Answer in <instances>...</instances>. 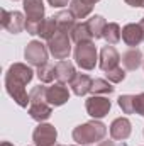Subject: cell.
I'll return each mask as SVG.
<instances>
[{
  "mask_svg": "<svg viewBox=\"0 0 144 146\" xmlns=\"http://www.w3.org/2000/svg\"><path fill=\"white\" fill-rule=\"evenodd\" d=\"M48 49H49V54L54 58V60H66L71 53V37L66 33H61V31H56L54 36L48 41Z\"/></svg>",
  "mask_w": 144,
  "mask_h": 146,
  "instance_id": "8992f818",
  "label": "cell"
},
{
  "mask_svg": "<svg viewBox=\"0 0 144 146\" xmlns=\"http://www.w3.org/2000/svg\"><path fill=\"white\" fill-rule=\"evenodd\" d=\"M87 114L93 119H104L112 109V102L105 95H92L85 100Z\"/></svg>",
  "mask_w": 144,
  "mask_h": 146,
  "instance_id": "ba28073f",
  "label": "cell"
},
{
  "mask_svg": "<svg viewBox=\"0 0 144 146\" xmlns=\"http://www.w3.org/2000/svg\"><path fill=\"white\" fill-rule=\"evenodd\" d=\"M104 39L107 41V44H117L122 39V29L117 22H107L105 29H104Z\"/></svg>",
  "mask_w": 144,
  "mask_h": 146,
  "instance_id": "7402d4cb",
  "label": "cell"
},
{
  "mask_svg": "<svg viewBox=\"0 0 144 146\" xmlns=\"http://www.w3.org/2000/svg\"><path fill=\"white\" fill-rule=\"evenodd\" d=\"M24 14H26V31H27V34L37 36L41 22L46 19L42 0H24Z\"/></svg>",
  "mask_w": 144,
  "mask_h": 146,
  "instance_id": "277c9868",
  "label": "cell"
},
{
  "mask_svg": "<svg viewBox=\"0 0 144 146\" xmlns=\"http://www.w3.org/2000/svg\"><path fill=\"white\" fill-rule=\"evenodd\" d=\"M122 41L129 46V48H136L144 41V29L141 24H126L122 27Z\"/></svg>",
  "mask_w": 144,
  "mask_h": 146,
  "instance_id": "5bb4252c",
  "label": "cell"
},
{
  "mask_svg": "<svg viewBox=\"0 0 144 146\" xmlns=\"http://www.w3.org/2000/svg\"><path fill=\"white\" fill-rule=\"evenodd\" d=\"M70 12L76 19H87L93 12V5L87 0H71L70 2Z\"/></svg>",
  "mask_w": 144,
  "mask_h": 146,
  "instance_id": "d6986e66",
  "label": "cell"
},
{
  "mask_svg": "<svg viewBox=\"0 0 144 146\" xmlns=\"http://www.w3.org/2000/svg\"><path fill=\"white\" fill-rule=\"evenodd\" d=\"M56 139H58V131L53 124L39 122L32 131V141L36 146H54L58 145Z\"/></svg>",
  "mask_w": 144,
  "mask_h": 146,
  "instance_id": "9c48e42d",
  "label": "cell"
},
{
  "mask_svg": "<svg viewBox=\"0 0 144 146\" xmlns=\"http://www.w3.org/2000/svg\"><path fill=\"white\" fill-rule=\"evenodd\" d=\"M36 75H37V78H39V82H42V83H53L54 78H56V66L51 65V63H46V65H42V66L37 68Z\"/></svg>",
  "mask_w": 144,
  "mask_h": 146,
  "instance_id": "d4e9b609",
  "label": "cell"
},
{
  "mask_svg": "<svg viewBox=\"0 0 144 146\" xmlns=\"http://www.w3.org/2000/svg\"><path fill=\"white\" fill-rule=\"evenodd\" d=\"M114 90H115V87H112V83L104 78H95L92 83V88H90V92L93 95H110V94H114Z\"/></svg>",
  "mask_w": 144,
  "mask_h": 146,
  "instance_id": "cb8c5ba5",
  "label": "cell"
},
{
  "mask_svg": "<svg viewBox=\"0 0 144 146\" xmlns=\"http://www.w3.org/2000/svg\"><path fill=\"white\" fill-rule=\"evenodd\" d=\"M108 131H110V136H112L114 141H124V139H127L131 136L132 124H131V121L127 117H117V119L112 121Z\"/></svg>",
  "mask_w": 144,
  "mask_h": 146,
  "instance_id": "4fadbf2b",
  "label": "cell"
},
{
  "mask_svg": "<svg viewBox=\"0 0 144 146\" xmlns=\"http://www.w3.org/2000/svg\"><path fill=\"white\" fill-rule=\"evenodd\" d=\"M14 2H17V0H14Z\"/></svg>",
  "mask_w": 144,
  "mask_h": 146,
  "instance_id": "8d00e7d4",
  "label": "cell"
},
{
  "mask_svg": "<svg viewBox=\"0 0 144 146\" xmlns=\"http://www.w3.org/2000/svg\"><path fill=\"white\" fill-rule=\"evenodd\" d=\"M70 2H71V0H48V3H49L51 7H56V9L66 7V5H70Z\"/></svg>",
  "mask_w": 144,
  "mask_h": 146,
  "instance_id": "f1b7e54d",
  "label": "cell"
},
{
  "mask_svg": "<svg viewBox=\"0 0 144 146\" xmlns=\"http://www.w3.org/2000/svg\"><path fill=\"white\" fill-rule=\"evenodd\" d=\"M2 27L10 34H19L26 29V14L19 10L2 9Z\"/></svg>",
  "mask_w": 144,
  "mask_h": 146,
  "instance_id": "30bf717a",
  "label": "cell"
},
{
  "mask_svg": "<svg viewBox=\"0 0 144 146\" xmlns=\"http://www.w3.org/2000/svg\"><path fill=\"white\" fill-rule=\"evenodd\" d=\"M107 26V21L102 17V15H92L88 21H87V27L90 31V34L93 39H100L104 37V29Z\"/></svg>",
  "mask_w": 144,
  "mask_h": 146,
  "instance_id": "ffe728a7",
  "label": "cell"
},
{
  "mask_svg": "<svg viewBox=\"0 0 144 146\" xmlns=\"http://www.w3.org/2000/svg\"><path fill=\"white\" fill-rule=\"evenodd\" d=\"M105 76H107V80L110 83H120L126 78V70L120 68V66H117V68H114V70H110V72L105 73Z\"/></svg>",
  "mask_w": 144,
  "mask_h": 146,
  "instance_id": "4316f807",
  "label": "cell"
},
{
  "mask_svg": "<svg viewBox=\"0 0 144 146\" xmlns=\"http://www.w3.org/2000/svg\"><path fill=\"white\" fill-rule=\"evenodd\" d=\"M46 99L53 107H61L70 100V90L65 83L56 82L46 87Z\"/></svg>",
  "mask_w": 144,
  "mask_h": 146,
  "instance_id": "8fae6325",
  "label": "cell"
},
{
  "mask_svg": "<svg viewBox=\"0 0 144 146\" xmlns=\"http://www.w3.org/2000/svg\"><path fill=\"white\" fill-rule=\"evenodd\" d=\"M139 24L143 26V29H144V17H143V19H141V22H139Z\"/></svg>",
  "mask_w": 144,
  "mask_h": 146,
  "instance_id": "836d02e7",
  "label": "cell"
},
{
  "mask_svg": "<svg viewBox=\"0 0 144 146\" xmlns=\"http://www.w3.org/2000/svg\"><path fill=\"white\" fill-rule=\"evenodd\" d=\"M119 61H120V54L119 51L112 46V44H107L100 49V56H98V66L102 72H110L114 68L119 66Z\"/></svg>",
  "mask_w": 144,
  "mask_h": 146,
  "instance_id": "7c38bea8",
  "label": "cell"
},
{
  "mask_svg": "<svg viewBox=\"0 0 144 146\" xmlns=\"http://www.w3.org/2000/svg\"><path fill=\"white\" fill-rule=\"evenodd\" d=\"M143 63H144L143 53H141L139 48H131L122 54V65L127 72H136Z\"/></svg>",
  "mask_w": 144,
  "mask_h": 146,
  "instance_id": "2e32d148",
  "label": "cell"
},
{
  "mask_svg": "<svg viewBox=\"0 0 144 146\" xmlns=\"http://www.w3.org/2000/svg\"><path fill=\"white\" fill-rule=\"evenodd\" d=\"M120 146H127V145H126V143H122V145H120Z\"/></svg>",
  "mask_w": 144,
  "mask_h": 146,
  "instance_id": "d590c367",
  "label": "cell"
},
{
  "mask_svg": "<svg viewBox=\"0 0 144 146\" xmlns=\"http://www.w3.org/2000/svg\"><path fill=\"white\" fill-rule=\"evenodd\" d=\"M31 97V104H29V115L37 121V122H44L51 117L53 114V106L48 102L46 99V87L44 85H37L29 92Z\"/></svg>",
  "mask_w": 144,
  "mask_h": 146,
  "instance_id": "3957f363",
  "label": "cell"
},
{
  "mask_svg": "<svg viewBox=\"0 0 144 146\" xmlns=\"http://www.w3.org/2000/svg\"><path fill=\"white\" fill-rule=\"evenodd\" d=\"M48 56H49V49H48V46L46 44H42L41 41H31V42H27V46H26V49H24V58L27 60V63L29 65H32V66H42V65H46L48 63Z\"/></svg>",
  "mask_w": 144,
  "mask_h": 146,
  "instance_id": "52a82bcc",
  "label": "cell"
},
{
  "mask_svg": "<svg viewBox=\"0 0 144 146\" xmlns=\"http://www.w3.org/2000/svg\"><path fill=\"white\" fill-rule=\"evenodd\" d=\"M0 146H14L12 143H9V141H2V145Z\"/></svg>",
  "mask_w": 144,
  "mask_h": 146,
  "instance_id": "1f68e13d",
  "label": "cell"
},
{
  "mask_svg": "<svg viewBox=\"0 0 144 146\" xmlns=\"http://www.w3.org/2000/svg\"><path fill=\"white\" fill-rule=\"evenodd\" d=\"M70 37H71V41L75 44L87 42V41H93V37H92L88 27H87V22H76L75 27L71 29V33H70Z\"/></svg>",
  "mask_w": 144,
  "mask_h": 146,
  "instance_id": "44dd1931",
  "label": "cell"
},
{
  "mask_svg": "<svg viewBox=\"0 0 144 146\" xmlns=\"http://www.w3.org/2000/svg\"><path fill=\"white\" fill-rule=\"evenodd\" d=\"M117 104L124 114H134V95H129V94L120 95L117 99Z\"/></svg>",
  "mask_w": 144,
  "mask_h": 146,
  "instance_id": "484cf974",
  "label": "cell"
},
{
  "mask_svg": "<svg viewBox=\"0 0 144 146\" xmlns=\"http://www.w3.org/2000/svg\"><path fill=\"white\" fill-rule=\"evenodd\" d=\"M56 31H58L56 19H54V17H46V19L41 22V26H39V33H37V36L41 37V39L49 41L51 37L54 36V33H56Z\"/></svg>",
  "mask_w": 144,
  "mask_h": 146,
  "instance_id": "603a6c76",
  "label": "cell"
},
{
  "mask_svg": "<svg viewBox=\"0 0 144 146\" xmlns=\"http://www.w3.org/2000/svg\"><path fill=\"white\" fill-rule=\"evenodd\" d=\"M97 146H117V145H115L114 141H110V139H105V141L102 139V141H100V143H98Z\"/></svg>",
  "mask_w": 144,
  "mask_h": 146,
  "instance_id": "4dcf8cb0",
  "label": "cell"
},
{
  "mask_svg": "<svg viewBox=\"0 0 144 146\" xmlns=\"http://www.w3.org/2000/svg\"><path fill=\"white\" fill-rule=\"evenodd\" d=\"M105 134H107V126L104 122H100L98 119H93V121H88V122L76 126L71 133L73 141H76V145L81 146L100 143L105 138Z\"/></svg>",
  "mask_w": 144,
  "mask_h": 146,
  "instance_id": "7a4b0ae2",
  "label": "cell"
},
{
  "mask_svg": "<svg viewBox=\"0 0 144 146\" xmlns=\"http://www.w3.org/2000/svg\"><path fill=\"white\" fill-rule=\"evenodd\" d=\"M34 78V72L26 63H14L5 73V90L14 99V102L20 107H29L31 97L26 90L27 83Z\"/></svg>",
  "mask_w": 144,
  "mask_h": 146,
  "instance_id": "6da1fadb",
  "label": "cell"
},
{
  "mask_svg": "<svg viewBox=\"0 0 144 146\" xmlns=\"http://www.w3.org/2000/svg\"><path fill=\"white\" fill-rule=\"evenodd\" d=\"M73 56H75V61L76 65L81 68V70H93L97 66V61H98V51L93 44V41H87V42H78L75 46V51H73Z\"/></svg>",
  "mask_w": 144,
  "mask_h": 146,
  "instance_id": "5b68a950",
  "label": "cell"
},
{
  "mask_svg": "<svg viewBox=\"0 0 144 146\" xmlns=\"http://www.w3.org/2000/svg\"><path fill=\"white\" fill-rule=\"evenodd\" d=\"M131 7H144V0H124Z\"/></svg>",
  "mask_w": 144,
  "mask_h": 146,
  "instance_id": "f546056e",
  "label": "cell"
},
{
  "mask_svg": "<svg viewBox=\"0 0 144 146\" xmlns=\"http://www.w3.org/2000/svg\"><path fill=\"white\" fill-rule=\"evenodd\" d=\"M54 146H68V145H54ZM73 146V145H71Z\"/></svg>",
  "mask_w": 144,
  "mask_h": 146,
  "instance_id": "e575fe53",
  "label": "cell"
},
{
  "mask_svg": "<svg viewBox=\"0 0 144 146\" xmlns=\"http://www.w3.org/2000/svg\"><path fill=\"white\" fill-rule=\"evenodd\" d=\"M92 83H93V80L87 73H76V76L73 78V82L70 83V88H71V92L76 97H83V95H87L90 92Z\"/></svg>",
  "mask_w": 144,
  "mask_h": 146,
  "instance_id": "9a60e30c",
  "label": "cell"
},
{
  "mask_svg": "<svg viewBox=\"0 0 144 146\" xmlns=\"http://www.w3.org/2000/svg\"><path fill=\"white\" fill-rule=\"evenodd\" d=\"M54 19H56V26H58V31H61V33H66V34H70L71 33V29L75 27V24H76V17L73 15L70 10H61V12H58L56 15H53Z\"/></svg>",
  "mask_w": 144,
  "mask_h": 146,
  "instance_id": "ac0fdd59",
  "label": "cell"
},
{
  "mask_svg": "<svg viewBox=\"0 0 144 146\" xmlns=\"http://www.w3.org/2000/svg\"><path fill=\"white\" fill-rule=\"evenodd\" d=\"M56 80L61 83H71L73 78L76 76V70L70 60H61L56 65Z\"/></svg>",
  "mask_w": 144,
  "mask_h": 146,
  "instance_id": "e0dca14e",
  "label": "cell"
},
{
  "mask_svg": "<svg viewBox=\"0 0 144 146\" xmlns=\"http://www.w3.org/2000/svg\"><path fill=\"white\" fill-rule=\"evenodd\" d=\"M134 114H139L144 117V92L134 95Z\"/></svg>",
  "mask_w": 144,
  "mask_h": 146,
  "instance_id": "83f0119b",
  "label": "cell"
},
{
  "mask_svg": "<svg viewBox=\"0 0 144 146\" xmlns=\"http://www.w3.org/2000/svg\"><path fill=\"white\" fill-rule=\"evenodd\" d=\"M87 2H88V3H92V5H95V3H97V2H100V0H87Z\"/></svg>",
  "mask_w": 144,
  "mask_h": 146,
  "instance_id": "d6a6232c",
  "label": "cell"
}]
</instances>
